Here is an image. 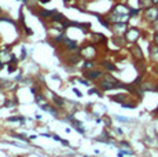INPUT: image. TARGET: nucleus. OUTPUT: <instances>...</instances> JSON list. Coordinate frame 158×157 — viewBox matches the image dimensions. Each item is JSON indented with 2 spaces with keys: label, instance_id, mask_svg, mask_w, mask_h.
Wrapping results in <instances>:
<instances>
[{
  "label": "nucleus",
  "instance_id": "obj_1",
  "mask_svg": "<svg viewBox=\"0 0 158 157\" xmlns=\"http://www.w3.org/2000/svg\"><path fill=\"white\" fill-rule=\"evenodd\" d=\"M101 87L103 90H111V88H118V87H121V88H125V84H121L118 83L117 80H115L114 77L111 76H105L103 77V80L101 81Z\"/></svg>",
  "mask_w": 158,
  "mask_h": 157
},
{
  "label": "nucleus",
  "instance_id": "obj_2",
  "mask_svg": "<svg viewBox=\"0 0 158 157\" xmlns=\"http://www.w3.org/2000/svg\"><path fill=\"white\" fill-rule=\"evenodd\" d=\"M144 18L147 21H156L158 18V10H157V8H154V7L147 8V10H146V13H144Z\"/></svg>",
  "mask_w": 158,
  "mask_h": 157
},
{
  "label": "nucleus",
  "instance_id": "obj_3",
  "mask_svg": "<svg viewBox=\"0 0 158 157\" xmlns=\"http://www.w3.org/2000/svg\"><path fill=\"white\" fill-rule=\"evenodd\" d=\"M139 36H140V32H139L138 29H129V31L127 32V40H128L129 43H135L139 39Z\"/></svg>",
  "mask_w": 158,
  "mask_h": 157
},
{
  "label": "nucleus",
  "instance_id": "obj_4",
  "mask_svg": "<svg viewBox=\"0 0 158 157\" xmlns=\"http://www.w3.org/2000/svg\"><path fill=\"white\" fill-rule=\"evenodd\" d=\"M131 53H132L133 57H135V58H138V59L143 58V54H142V50H140V47H139V46H133L132 48H131Z\"/></svg>",
  "mask_w": 158,
  "mask_h": 157
},
{
  "label": "nucleus",
  "instance_id": "obj_5",
  "mask_svg": "<svg viewBox=\"0 0 158 157\" xmlns=\"http://www.w3.org/2000/svg\"><path fill=\"white\" fill-rule=\"evenodd\" d=\"M150 57H151V59H153L154 62H158V46L157 44H154V46H151L150 47Z\"/></svg>",
  "mask_w": 158,
  "mask_h": 157
},
{
  "label": "nucleus",
  "instance_id": "obj_6",
  "mask_svg": "<svg viewBox=\"0 0 158 157\" xmlns=\"http://www.w3.org/2000/svg\"><path fill=\"white\" fill-rule=\"evenodd\" d=\"M83 54L87 57V58H91V57L95 54V47H94V46H87L83 50Z\"/></svg>",
  "mask_w": 158,
  "mask_h": 157
},
{
  "label": "nucleus",
  "instance_id": "obj_7",
  "mask_svg": "<svg viewBox=\"0 0 158 157\" xmlns=\"http://www.w3.org/2000/svg\"><path fill=\"white\" fill-rule=\"evenodd\" d=\"M85 76H88L89 78H98L99 76H102V72L101 70H87Z\"/></svg>",
  "mask_w": 158,
  "mask_h": 157
},
{
  "label": "nucleus",
  "instance_id": "obj_8",
  "mask_svg": "<svg viewBox=\"0 0 158 157\" xmlns=\"http://www.w3.org/2000/svg\"><path fill=\"white\" fill-rule=\"evenodd\" d=\"M139 3H140V7H143V8H150L151 7V4H154L153 3V0H139Z\"/></svg>",
  "mask_w": 158,
  "mask_h": 157
},
{
  "label": "nucleus",
  "instance_id": "obj_9",
  "mask_svg": "<svg viewBox=\"0 0 158 157\" xmlns=\"http://www.w3.org/2000/svg\"><path fill=\"white\" fill-rule=\"evenodd\" d=\"M54 14H55V10H51V11L41 10V11H40V15H41V17H52Z\"/></svg>",
  "mask_w": 158,
  "mask_h": 157
},
{
  "label": "nucleus",
  "instance_id": "obj_10",
  "mask_svg": "<svg viewBox=\"0 0 158 157\" xmlns=\"http://www.w3.org/2000/svg\"><path fill=\"white\" fill-rule=\"evenodd\" d=\"M66 46H68L70 50H76L78 47V44L76 41H72V40H66Z\"/></svg>",
  "mask_w": 158,
  "mask_h": 157
},
{
  "label": "nucleus",
  "instance_id": "obj_11",
  "mask_svg": "<svg viewBox=\"0 0 158 157\" xmlns=\"http://www.w3.org/2000/svg\"><path fill=\"white\" fill-rule=\"evenodd\" d=\"M113 98V101L115 102H124L127 99V96L125 95H114V96H111Z\"/></svg>",
  "mask_w": 158,
  "mask_h": 157
},
{
  "label": "nucleus",
  "instance_id": "obj_12",
  "mask_svg": "<svg viewBox=\"0 0 158 157\" xmlns=\"http://www.w3.org/2000/svg\"><path fill=\"white\" fill-rule=\"evenodd\" d=\"M103 65H105V68H107L109 70H115V66H113L111 63H109V62H103Z\"/></svg>",
  "mask_w": 158,
  "mask_h": 157
},
{
  "label": "nucleus",
  "instance_id": "obj_13",
  "mask_svg": "<svg viewBox=\"0 0 158 157\" xmlns=\"http://www.w3.org/2000/svg\"><path fill=\"white\" fill-rule=\"evenodd\" d=\"M151 28H153L156 32H158V18H157L156 21H153V23H151Z\"/></svg>",
  "mask_w": 158,
  "mask_h": 157
},
{
  "label": "nucleus",
  "instance_id": "obj_14",
  "mask_svg": "<svg viewBox=\"0 0 158 157\" xmlns=\"http://www.w3.org/2000/svg\"><path fill=\"white\" fill-rule=\"evenodd\" d=\"M139 13V10H136V8H131L129 11V15H136V14Z\"/></svg>",
  "mask_w": 158,
  "mask_h": 157
},
{
  "label": "nucleus",
  "instance_id": "obj_15",
  "mask_svg": "<svg viewBox=\"0 0 158 157\" xmlns=\"http://www.w3.org/2000/svg\"><path fill=\"white\" fill-rule=\"evenodd\" d=\"M54 101H55L58 105H63V101H62V99H59L58 96H55V98H54Z\"/></svg>",
  "mask_w": 158,
  "mask_h": 157
},
{
  "label": "nucleus",
  "instance_id": "obj_16",
  "mask_svg": "<svg viewBox=\"0 0 158 157\" xmlns=\"http://www.w3.org/2000/svg\"><path fill=\"white\" fill-rule=\"evenodd\" d=\"M10 121H17V120H23V117H10Z\"/></svg>",
  "mask_w": 158,
  "mask_h": 157
},
{
  "label": "nucleus",
  "instance_id": "obj_17",
  "mask_svg": "<svg viewBox=\"0 0 158 157\" xmlns=\"http://www.w3.org/2000/svg\"><path fill=\"white\" fill-rule=\"evenodd\" d=\"M117 119L120 120V121H124V123H125V121H128V119H127V117H121V116H117Z\"/></svg>",
  "mask_w": 158,
  "mask_h": 157
},
{
  "label": "nucleus",
  "instance_id": "obj_18",
  "mask_svg": "<svg viewBox=\"0 0 158 157\" xmlns=\"http://www.w3.org/2000/svg\"><path fill=\"white\" fill-rule=\"evenodd\" d=\"M154 43H156L157 46H158V32L156 33V35H154Z\"/></svg>",
  "mask_w": 158,
  "mask_h": 157
},
{
  "label": "nucleus",
  "instance_id": "obj_19",
  "mask_svg": "<svg viewBox=\"0 0 158 157\" xmlns=\"http://www.w3.org/2000/svg\"><path fill=\"white\" fill-rule=\"evenodd\" d=\"M85 66H87V68H92V63H91V62H87Z\"/></svg>",
  "mask_w": 158,
  "mask_h": 157
},
{
  "label": "nucleus",
  "instance_id": "obj_20",
  "mask_svg": "<svg viewBox=\"0 0 158 157\" xmlns=\"http://www.w3.org/2000/svg\"><path fill=\"white\" fill-rule=\"evenodd\" d=\"M80 83H81V84H85V86H87L88 81H87V80H80Z\"/></svg>",
  "mask_w": 158,
  "mask_h": 157
},
{
  "label": "nucleus",
  "instance_id": "obj_21",
  "mask_svg": "<svg viewBox=\"0 0 158 157\" xmlns=\"http://www.w3.org/2000/svg\"><path fill=\"white\" fill-rule=\"evenodd\" d=\"M60 142H62V143L65 145V146H68V145H69V143H68V141H60Z\"/></svg>",
  "mask_w": 158,
  "mask_h": 157
},
{
  "label": "nucleus",
  "instance_id": "obj_22",
  "mask_svg": "<svg viewBox=\"0 0 158 157\" xmlns=\"http://www.w3.org/2000/svg\"><path fill=\"white\" fill-rule=\"evenodd\" d=\"M74 92H76V94H77L78 96H81V94H80V91H78V90H74Z\"/></svg>",
  "mask_w": 158,
  "mask_h": 157
},
{
  "label": "nucleus",
  "instance_id": "obj_23",
  "mask_svg": "<svg viewBox=\"0 0 158 157\" xmlns=\"http://www.w3.org/2000/svg\"><path fill=\"white\" fill-rule=\"evenodd\" d=\"M40 2H43V3H47V2H50V0H40Z\"/></svg>",
  "mask_w": 158,
  "mask_h": 157
},
{
  "label": "nucleus",
  "instance_id": "obj_24",
  "mask_svg": "<svg viewBox=\"0 0 158 157\" xmlns=\"http://www.w3.org/2000/svg\"><path fill=\"white\" fill-rule=\"evenodd\" d=\"M156 72H157V73H158V66H156Z\"/></svg>",
  "mask_w": 158,
  "mask_h": 157
},
{
  "label": "nucleus",
  "instance_id": "obj_25",
  "mask_svg": "<svg viewBox=\"0 0 158 157\" xmlns=\"http://www.w3.org/2000/svg\"><path fill=\"white\" fill-rule=\"evenodd\" d=\"M157 91H158V86H157Z\"/></svg>",
  "mask_w": 158,
  "mask_h": 157
},
{
  "label": "nucleus",
  "instance_id": "obj_26",
  "mask_svg": "<svg viewBox=\"0 0 158 157\" xmlns=\"http://www.w3.org/2000/svg\"><path fill=\"white\" fill-rule=\"evenodd\" d=\"M65 2H69V0H65Z\"/></svg>",
  "mask_w": 158,
  "mask_h": 157
}]
</instances>
